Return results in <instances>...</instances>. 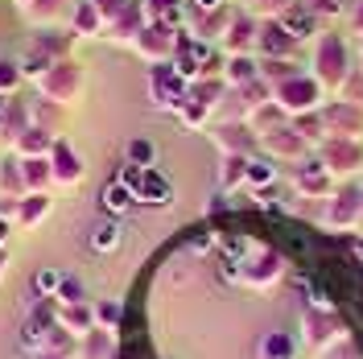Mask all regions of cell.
<instances>
[{
    "mask_svg": "<svg viewBox=\"0 0 363 359\" xmlns=\"http://www.w3.org/2000/svg\"><path fill=\"white\" fill-rule=\"evenodd\" d=\"M301 331H306V343L322 355L347 343V322L339 318V310H301Z\"/></svg>",
    "mask_w": 363,
    "mask_h": 359,
    "instance_id": "10",
    "label": "cell"
},
{
    "mask_svg": "<svg viewBox=\"0 0 363 359\" xmlns=\"http://www.w3.org/2000/svg\"><path fill=\"white\" fill-rule=\"evenodd\" d=\"M133 194H136L140 206H153V211H157V206H169V202H174V182L165 178L161 170L149 165V170H140V182H136Z\"/></svg>",
    "mask_w": 363,
    "mask_h": 359,
    "instance_id": "20",
    "label": "cell"
},
{
    "mask_svg": "<svg viewBox=\"0 0 363 359\" xmlns=\"http://www.w3.org/2000/svg\"><path fill=\"white\" fill-rule=\"evenodd\" d=\"M310 13H314L318 21H330V17H339L342 9H347V0H301Z\"/></svg>",
    "mask_w": 363,
    "mask_h": 359,
    "instance_id": "50",
    "label": "cell"
},
{
    "mask_svg": "<svg viewBox=\"0 0 363 359\" xmlns=\"http://www.w3.org/2000/svg\"><path fill=\"white\" fill-rule=\"evenodd\" d=\"M91 310H95V326H99V331H116L120 318H124V306H120L116 297H104V302L91 306Z\"/></svg>",
    "mask_w": 363,
    "mask_h": 359,
    "instance_id": "47",
    "label": "cell"
},
{
    "mask_svg": "<svg viewBox=\"0 0 363 359\" xmlns=\"http://www.w3.org/2000/svg\"><path fill=\"white\" fill-rule=\"evenodd\" d=\"M50 206H54V199H50V194H25V199H17V215H13V219H17V223L21 227H33V223H42L45 215H50Z\"/></svg>",
    "mask_w": 363,
    "mask_h": 359,
    "instance_id": "35",
    "label": "cell"
},
{
    "mask_svg": "<svg viewBox=\"0 0 363 359\" xmlns=\"http://www.w3.org/2000/svg\"><path fill=\"white\" fill-rule=\"evenodd\" d=\"M335 190H339V182L330 178V170H326L314 153L301 161V165H294V194L297 199H322L326 202Z\"/></svg>",
    "mask_w": 363,
    "mask_h": 359,
    "instance_id": "13",
    "label": "cell"
},
{
    "mask_svg": "<svg viewBox=\"0 0 363 359\" xmlns=\"http://www.w3.org/2000/svg\"><path fill=\"white\" fill-rule=\"evenodd\" d=\"M289 124H294L297 133L306 136V140H310V145H322V140H326V124H322V108H318V112H306V116H294V120H289Z\"/></svg>",
    "mask_w": 363,
    "mask_h": 359,
    "instance_id": "44",
    "label": "cell"
},
{
    "mask_svg": "<svg viewBox=\"0 0 363 359\" xmlns=\"http://www.w3.org/2000/svg\"><path fill=\"white\" fill-rule=\"evenodd\" d=\"M174 42H178V33L174 29H165V25H145L140 33H136V58L140 62H149V67H161V62H174Z\"/></svg>",
    "mask_w": 363,
    "mask_h": 359,
    "instance_id": "14",
    "label": "cell"
},
{
    "mask_svg": "<svg viewBox=\"0 0 363 359\" xmlns=\"http://www.w3.org/2000/svg\"><path fill=\"white\" fill-rule=\"evenodd\" d=\"M211 136L223 158H256L260 153V136L248 128V120H223Z\"/></svg>",
    "mask_w": 363,
    "mask_h": 359,
    "instance_id": "15",
    "label": "cell"
},
{
    "mask_svg": "<svg viewBox=\"0 0 363 359\" xmlns=\"http://www.w3.org/2000/svg\"><path fill=\"white\" fill-rule=\"evenodd\" d=\"M70 33L74 38H104V17L95 9V0H79L70 13Z\"/></svg>",
    "mask_w": 363,
    "mask_h": 359,
    "instance_id": "31",
    "label": "cell"
},
{
    "mask_svg": "<svg viewBox=\"0 0 363 359\" xmlns=\"http://www.w3.org/2000/svg\"><path fill=\"white\" fill-rule=\"evenodd\" d=\"M227 0H186V13L190 17H199V13H215V9H223Z\"/></svg>",
    "mask_w": 363,
    "mask_h": 359,
    "instance_id": "53",
    "label": "cell"
},
{
    "mask_svg": "<svg viewBox=\"0 0 363 359\" xmlns=\"http://www.w3.org/2000/svg\"><path fill=\"white\" fill-rule=\"evenodd\" d=\"M256 359H297V338L289 331H264L256 338Z\"/></svg>",
    "mask_w": 363,
    "mask_h": 359,
    "instance_id": "28",
    "label": "cell"
},
{
    "mask_svg": "<svg viewBox=\"0 0 363 359\" xmlns=\"http://www.w3.org/2000/svg\"><path fill=\"white\" fill-rule=\"evenodd\" d=\"M29 124H33V108H29L25 99H13V95H9V112H4V120H0V136L13 145Z\"/></svg>",
    "mask_w": 363,
    "mask_h": 359,
    "instance_id": "33",
    "label": "cell"
},
{
    "mask_svg": "<svg viewBox=\"0 0 363 359\" xmlns=\"http://www.w3.org/2000/svg\"><path fill=\"white\" fill-rule=\"evenodd\" d=\"M58 285H62V272H58V269H33V277H29V302L54 297Z\"/></svg>",
    "mask_w": 363,
    "mask_h": 359,
    "instance_id": "41",
    "label": "cell"
},
{
    "mask_svg": "<svg viewBox=\"0 0 363 359\" xmlns=\"http://www.w3.org/2000/svg\"><path fill=\"white\" fill-rule=\"evenodd\" d=\"M359 223H363V186H339L330 199L322 202V227L326 231L355 236Z\"/></svg>",
    "mask_w": 363,
    "mask_h": 359,
    "instance_id": "7",
    "label": "cell"
},
{
    "mask_svg": "<svg viewBox=\"0 0 363 359\" xmlns=\"http://www.w3.org/2000/svg\"><path fill=\"white\" fill-rule=\"evenodd\" d=\"M145 13L153 25H165L174 33L186 29V0H145Z\"/></svg>",
    "mask_w": 363,
    "mask_h": 359,
    "instance_id": "29",
    "label": "cell"
},
{
    "mask_svg": "<svg viewBox=\"0 0 363 359\" xmlns=\"http://www.w3.org/2000/svg\"><path fill=\"white\" fill-rule=\"evenodd\" d=\"M83 359H116L112 331H91V335L83 338Z\"/></svg>",
    "mask_w": 363,
    "mask_h": 359,
    "instance_id": "43",
    "label": "cell"
},
{
    "mask_svg": "<svg viewBox=\"0 0 363 359\" xmlns=\"http://www.w3.org/2000/svg\"><path fill=\"white\" fill-rule=\"evenodd\" d=\"M351 38H355V42L363 38V0L351 9Z\"/></svg>",
    "mask_w": 363,
    "mask_h": 359,
    "instance_id": "54",
    "label": "cell"
},
{
    "mask_svg": "<svg viewBox=\"0 0 363 359\" xmlns=\"http://www.w3.org/2000/svg\"><path fill=\"white\" fill-rule=\"evenodd\" d=\"M314 158L330 170V178H355L363 174V140H347V136H326L314 149Z\"/></svg>",
    "mask_w": 363,
    "mask_h": 359,
    "instance_id": "9",
    "label": "cell"
},
{
    "mask_svg": "<svg viewBox=\"0 0 363 359\" xmlns=\"http://www.w3.org/2000/svg\"><path fill=\"white\" fill-rule=\"evenodd\" d=\"M21 83H25L21 62H17V58H0V95H13Z\"/></svg>",
    "mask_w": 363,
    "mask_h": 359,
    "instance_id": "48",
    "label": "cell"
},
{
    "mask_svg": "<svg viewBox=\"0 0 363 359\" xmlns=\"http://www.w3.org/2000/svg\"><path fill=\"white\" fill-rule=\"evenodd\" d=\"M244 186H248V190H256V194L272 190V186H277V161H269L264 153L248 158V178H244Z\"/></svg>",
    "mask_w": 363,
    "mask_h": 359,
    "instance_id": "34",
    "label": "cell"
},
{
    "mask_svg": "<svg viewBox=\"0 0 363 359\" xmlns=\"http://www.w3.org/2000/svg\"><path fill=\"white\" fill-rule=\"evenodd\" d=\"M277 21L285 25V33H289L297 45H301V42H318V38H322V21H318L306 4H294V9H289V13H281Z\"/></svg>",
    "mask_w": 363,
    "mask_h": 359,
    "instance_id": "24",
    "label": "cell"
},
{
    "mask_svg": "<svg viewBox=\"0 0 363 359\" xmlns=\"http://www.w3.org/2000/svg\"><path fill=\"white\" fill-rule=\"evenodd\" d=\"M347 248H351V256L363 265V236H351V240H347Z\"/></svg>",
    "mask_w": 363,
    "mask_h": 359,
    "instance_id": "55",
    "label": "cell"
},
{
    "mask_svg": "<svg viewBox=\"0 0 363 359\" xmlns=\"http://www.w3.org/2000/svg\"><path fill=\"white\" fill-rule=\"evenodd\" d=\"M294 4H301V0H248V13L256 21H277V17L289 13Z\"/></svg>",
    "mask_w": 363,
    "mask_h": 359,
    "instance_id": "45",
    "label": "cell"
},
{
    "mask_svg": "<svg viewBox=\"0 0 363 359\" xmlns=\"http://www.w3.org/2000/svg\"><path fill=\"white\" fill-rule=\"evenodd\" d=\"M0 272H4V252H0Z\"/></svg>",
    "mask_w": 363,
    "mask_h": 359,
    "instance_id": "61",
    "label": "cell"
},
{
    "mask_svg": "<svg viewBox=\"0 0 363 359\" xmlns=\"http://www.w3.org/2000/svg\"><path fill=\"white\" fill-rule=\"evenodd\" d=\"M174 70L182 79H219L223 74V50H215L211 42L194 38L190 29H182L174 42Z\"/></svg>",
    "mask_w": 363,
    "mask_h": 359,
    "instance_id": "2",
    "label": "cell"
},
{
    "mask_svg": "<svg viewBox=\"0 0 363 359\" xmlns=\"http://www.w3.org/2000/svg\"><path fill=\"white\" fill-rule=\"evenodd\" d=\"M355 70L363 74V38H359V58H355Z\"/></svg>",
    "mask_w": 363,
    "mask_h": 359,
    "instance_id": "57",
    "label": "cell"
},
{
    "mask_svg": "<svg viewBox=\"0 0 363 359\" xmlns=\"http://www.w3.org/2000/svg\"><path fill=\"white\" fill-rule=\"evenodd\" d=\"M4 112H9V95H0V120H4Z\"/></svg>",
    "mask_w": 363,
    "mask_h": 359,
    "instance_id": "58",
    "label": "cell"
},
{
    "mask_svg": "<svg viewBox=\"0 0 363 359\" xmlns=\"http://www.w3.org/2000/svg\"><path fill=\"white\" fill-rule=\"evenodd\" d=\"M124 4H128V0H95V9H99V17H104V29L124 13Z\"/></svg>",
    "mask_w": 363,
    "mask_h": 359,
    "instance_id": "52",
    "label": "cell"
},
{
    "mask_svg": "<svg viewBox=\"0 0 363 359\" xmlns=\"http://www.w3.org/2000/svg\"><path fill=\"white\" fill-rule=\"evenodd\" d=\"M186 91H190V79H182L178 70H174V62L149 67V99H153V108L178 112L182 99H186Z\"/></svg>",
    "mask_w": 363,
    "mask_h": 359,
    "instance_id": "12",
    "label": "cell"
},
{
    "mask_svg": "<svg viewBox=\"0 0 363 359\" xmlns=\"http://www.w3.org/2000/svg\"><path fill=\"white\" fill-rule=\"evenodd\" d=\"M294 74H301L297 58H260V79H264L269 87L285 83V79H294Z\"/></svg>",
    "mask_w": 363,
    "mask_h": 359,
    "instance_id": "40",
    "label": "cell"
},
{
    "mask_svg": "<svg viewBox=\"0 0 363 359\" xmlns=\"http://www.w3.org/2000/svg\"><path fill=\"white\" fill-rule=\"evenodd\" d=\"M4 236H9V223H4V219H0V244H4Z\"/></svg>",
    "mask_w": 363,
    "mask_h": 359,
    "instance_id": "59",
    "label": "cell"
},
{
    "mask_svg": "<svg viewBox=\"0 0 363 359\" xmlns=\"http://www.w3.org/2000/svg\"><path fill=\"white\" fill-rule=\"evenodd\" d=\"M260 153L269 161H285V165H301V161L314 153V145L306 140V136L297 133L294 124H281V128H272V133L260 136Z\"/></svg>",
    "mask_w": 363,
    "mask_h": 359,
    "instance_id": "11",
    "label": "cell"
},
{
    "mask_svg": "<svg viewBox=\"0 0 363 359\" xmlns=\"http://www.w3.org/2000/svg\"><path fill=\"white\" fill-rule=\"evenodd\" d=\"M21 174L29 194H42L45 186L54 182V170H50V158H21Z\"/></svg>",
    "mask_w": 363,
    "mask_h": 359,
    "instance_id": "37",
    "label": "cell"
},
{
    "mask_svg": "<svg viewBox=\"0 0 363 359\" xmlns=\"http://www.w3.org/2000/svg\"><path fill=\"white\" fill-rule=\"evenodd\" d=\"M33 359H70L67 351H33Z\"/></svg>",
    "mask_w": 363,
    "mask_h": 359,
    "instance_id": "56",
    "label": "cell"
},
{
    "mask_svg": "<svg viewBox=\"0 0 363 359\" xmlns=\"http://www.w3.org/2000/svg\"><path fill=\"white\" fill-rule=\"evenodd\" d=\"M79 91H83V67H79L74 58L58 62V67H50L42 79H38V99L58 104V108L74 104V99H79Z\"/></svg>",
    "mask_w": 363,
    "mask_h": 359,
    "instance_id": "8",
    "label": "cell"
},
{
    "mask_svg": "<svg viewBox=\"0 0 363 359\" xmlns=\"http://www.w3.org/2000/svg\"><path fill=\"white\" fill-rule=\"evenodd\" d=\"M310 74L318 79V87L326 91V95H339L347 87V79L355 74V67H351V50H347V42H342L339 33H322L314 42Z\"/></svg>",
    "mask_w": 363,
    "mask_h": 359,
    "instance_id": "1",
    "label": "cell"
},
{
    "mask_svg": "<svg viewBox=\"0 0 363 359\" xmlns=\"http://www.w3.org/2000/svg\"><path fill=\"white\" fill-rule=\"evenodd\" d=\"M54 322H58V302H54V297L33 302V310H29V318H25V326H21V347L25 351H42L45 335H50Z\"/></svg>",
    "mask_w": 363,
    "mask_h": 359,
    "instance_id": "17",
    "label": "cell"
},
{
    "mask_svg": "<svg viewBox=\"0 0 363 359\" xmlns=\"http://www.w3.org/2000/svg\"><path fill=\"white\" fill-rule=\"evenodd\" d=\"M83 281L79 277H70V272H62V285H58V293H54V302L58 306H74V302H83Z\"/></svg>",
    "mask_w": 363,
    "mask_h": 359,
    "instance_id": "49",
    "label": "cell"
},
{
    "mask_svg": "<svg viewBox=\"0 0 363 359\" xmlns=\"http://www.w3.org/2000/svg\"><path fill=\"white\" fill-rule=\"evenodd\" d=\"M58 13H62V0H33V4L25 9V17L33 25H42V29H50V25L58 21Z\"/></svg>",
    "mask_w": 363,
    "mask_h": 359,
    "instance_id": "46",
    "label": "cell"
},
{
    "mask_svg": "<svg viewBox=\"0 0 363 359\" xmlns=\"http://www.w3.org/2000/svg\"><path fill=\"white\" fill-rule=\"evenodd\" d=\"M54 145H58V133H54V128H45V124H29V128L13 140V153H17V158H50Z\"/></svg>",
    "mask_w": 363,
    "mask_h": 359,
    "instance_id": "23",
    "label": "cell"
},
{
    "mask_svg": "<svg viewBox=\"0 0 363 359\" xmlns=\"http://www.w3.org/2000/svg\"><path fill=\"white\" fill-rule=\"evenodd\" d=\"M70 58V33H54V29H42V33H33L21 50V74L25 79H42L50 67H58V62H67Z\"/></svg>",
    "mask_w": 363,
    "mask_h": 359,
    "instance_id": "4",
    "label": "cell"
},
{
    "mask_svg": "<svg viewBox=\"0 0 363 359\" xmlns=\"http://www.w3.org/2000/svg\"><path fill=\"white\" fill-rule=\"evenodd\" d=\"M124 161H128V165H140V170H149V165L157 161V145H153L149 136H133V140L124 145Z\"/></svg>",
    "mask_w": 363,
    "mask_h": 359,
    "instance_id": "42",
    "label": "cell"
},
{
    "mask_svg": "<svg viewBox=\"0 0 363 359\" xmlns=\"http://www.w3.org/2000/svg\"><path fill=\"white\" fill-rule=\"evenodd\" d=\"M133 206H136V194L120 178H112V182H104V186H99V215L120 219V215H128Z\"/></svg>",
    "mask_w": 363,
    "mask_h": 359,
    "instance_id": "25",
    "label": "cell"
},
{
    "mask_svg": "<svg viewBox=\"0 0 363 359\" xmlns=\"http://www.w3.org/2000/svg\"><path fill=\"white\" fill-rule=\"evenodd\" d=\"M248 178V158H223L219 161V190L223 194H235Z\"/></svg>",
    "mask_w": 363,
    "mask_h": 359,
    "instance_id": "39",
    "label": "cell"
},
{
    "mask_svg": "<svg viewBox=\"0 0 363 359\" xmlns=\"http://www.w3.org/2000/svg\"><path fill=\"white\" fill-rule=\"evenodd\" d=\"M58 326H67L70 335L87 338L95 331V310L87 302H74V306H58Z\"/></svg>",
    "mask_w": 363,
    "mask_h": 359,
    "instance_id": "32",
    "label": "cell"
},
{
    "mask_svg": "<svg viewBox=\"0 0 363 359\" xmlns=\"http://www.w3.org/2000/svg\"><path fill=\"white\" fill-rule=\"evenodd\" d=\"M256 38H260V21L252 13H235L231 25H227V33L219 38V50H223V58H231V54H256Z\"/></svg>",
    "mask_w": 363,
    "mask_h": 359,
    "instance_id": "18",
    "label": "cell"
},
{
    "mask_svg": "<svg viewBox=\"0 0 363 359\" xmlns=\"http://www.w3.org/2000/svg\"><path fill=\"white\" fill-rule=\"evenodd\" d=\"M120 240H124V227H120V219H108V215L91 227V236H87L95 256H112L116 248H120Z\"/></svg>",
    "mask_w": 363,
    "mask_h": 359,
    "instance_id": "30",
    "label": "cell"
},
{
    "mask_svg": "<svg viewBox=\"0 0 363 359\" xmlns=\"http://www.w3.org/2000/svg\"><path fill=\"white\" fill-rule=\"evenodd\" d=\"M322 124H326V136L363 140V108L347 104V99H326L322 104Z\"/></svg>",
    "mask_w": 363,
    "mask_h": 359,
    "instance_id": "16",
    "label": "cell"
},
{
    "mask_svg": "<svg viewBox=\"0 0 363 359\" xmlns=\"http://www.w3.org/2000/svg\"><path fill=\"white\" fill-rule=\"evenodd\" d=\"M339 99H347V104H355V108H363V74L355 70L351 79H347V87L339 91Z\"/></svg>",
    "mask_w": 363,
    "mask_h": 359,
    "instance_id": "51",
    "label": "cell"
},
{
    "mask_svg": "<svg viewBox=\"0 0 363 359\" xmlns=\"http://www.w3.org/2000/svg\"><path fill=\"white\" fill-rule=\"evenodd\" d=\"M281 124H289V116L281 112V108H277V104H260V108H256V112H248V128L256 136H264V133H272V128H281Z\"/></svg>",
    "mask_w": 363,
    "mask_h": 359,
    "instance_id": "38",
    "label": "cell"
},
{
    "mask_svg": "<svg viewBox=\"0 0 363 359\" xmlns=\"http://www.w3.org/2000/svg\"><path fill=\"white\" fill-rule=\"evenodd\" d=\"M272 104L294 120V116L318 112V108L326 104V91L318 87L314 74H306V70H301V74H294V79H285V83H277V87H272Z\"/></svg>",
    "mask_w": 363,
    "mask_h": 359,
    "instance_id": "6",
    "label": "cell"
},
{
    "mask_svg": "<svg viewBox=\"0 0 363 359\" xmlns=\"http://www.w3.org/2000/svg\"><path fill=\"white\" fill-rule=\"evenodd\" d=\"M260 79V58L256 54H231V58H223V83L231 91L244 87V83H256Z\"/></svg>",
    "mask_w": 363,
    "mask_h": 359,
    "instance_id": "27",
    "label": "cell"
},
{
    "mask_svg": "<svg viewBox=\"0 0 363 359\" xmlns=\"http://www.w3.org/2000/svg\"><path fill=\"white\" fill-rule=\"evenodd\" d=\"M17 4H21V13H25V9H29V4H33V0H17Z\"/></svg>",
    "mask_w": 363,
    "mask_h": 359,
    "instance_id": "60",
    "label": "cell"
},
{
    "mask_svg": "<svg viewBox=\"0 0 363 359\" xmlns=\"http://www.w3.org/2000/svg\"><path fill=\"white\" fill-rule=\"evenodd\" d=\"M297 42L285 33L281 21H260V38H256V58H294Z\"/></svg>",
    "mask_w": 363,
    "mask_h": 359,
    "instance_id": "22",
    "label": "cell"
},
{
    "mask_svg": "<svg viewBox=\"0 0 363 359\" xmlns=\"http://www.w3.org/2000/svg\"><path fill=\"white\" fill-rule=\"evenodd\" d=\"M149 25V13H145V0H128L124 4V13L116 17L108 29H104V38L108 42H116V45H133L136 42V33Z\"/></svg>",
    "mask_w": 363,
    "mask_h": 359,
    "instance_id": "19",
    "label": "cell"
},
{
    "mask_svg": "<svg viewBox=\"0 0 363 359\" xmlns=\"http://www.w3.org/2000/svg\"><path fill=\"white\" fill-rule=\"evenodd\" d=\"M0 194H4V199H13V202L29 194V186H25V174H21V158L0 161Z\"/></svg>",
    "mask_w": 363,
    "mask_h": 359,
    "instance_id": "36",
    "label": "cell"
},
{
    "mask_svg": "<svg viewBox=\"0 0 363 359\" xmlns=\"http://www.w3.org/2000/svg\"><path fill=\"white\" fill-rule=\"evenodd\" d=\"M289 277V256L277 252V248H252L248 256L240 260V285L248 289H272Z\"/></svg>",
    "mask_w": 363,
    "mask_h": 359,
    "instance_id": "5",
    "label": "cell"
},
{
    "mask_svg": "<svg viewBox=\"0 0 363 359\" xmlns=\"http://www.w3.org/2000/svg\"><path fill=\"white\" fill-rule=\"evenodd\" d=\"M227 83L223 74L219 79H194L190 83V91H186V99H182V108L174 116H178V124L186 128V133H199V128H206V120L219 112V104L227 99Z\"/></svg>",
    "mask_w": 363,
    "mask_h": 359,
    "instance_id": "3",
    "label": "cell"
},
{
    "mask_svg": "<svg viewBox=\"0 0 363 359\" xmlns=\"http://www.w3.org/2000/svg\"><path fill=\"white\" fill-rule=\"evenodd\" d=\"M231 17H235V13H231V9L223 4V9H215V13H199V17H190V25H186V29H190L194 38H203V42L219 45V38L227 33Z\"/></svg>",
    "mask_w": 363,
    "mask_h": 359,
    "instance_id": "26",
    "label": "cell"
},
{
    "mask_svg": "<svg viewBox=\"0 0 363 359\" xmlns=\"http://www.w3.org/2000/svg\"><path fill=\"white\" fill-rule=\"evenodd\" d=\"M50 170H54V182L58 186H79L83 174H87V161H83V153H74L67 140H58L54 153H50Z\"/></svg>",
    "mask_w": 363,
    "mask_h": 359,
    "instance_id": "21",
    "label": "cell"
}]
</instances>
